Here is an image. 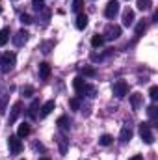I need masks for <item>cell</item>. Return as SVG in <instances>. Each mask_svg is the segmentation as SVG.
<instances>
[{
  "mask_svg": "<svg viewBox=\"0 0 158 160\" xmlns=\"http://www.w3.org/2000/svg\"><path fill=\"white\" fill-rule=\"evenodd\" d=\"M15 62H17V56H15L13 52H4V54L0 56V71H2L4 75H7V73L13 69Z\"/></svg>",
  "mask_w": 158,
  "mask_h": 160,
  "instance_id": "cell-1",
  "label": "cell"
},
{
  "mask_svg": "<svg viewBox=\"0 0 158 160\" xmlns=\"http://www.w3.org/2000/svg\"><path fill=\"white\" fill-rule=\"evenodd\" d=\"M140 136L145 143H153L155 142V134L151 130V123H140Z\"/></svg>",
  "mask_w": 158,
  "mask_h": 160,
  "instance_id": "cell-2",
  "label": "cell"
},
{
  "mask_svg": "<svg viewBox=\"0 0 158 160\" xmlns=\"http://www.w3.org/2000/svg\"><path fill=\"white\" fill-rule=\"evenodd\" d=\"M112 91H114V95H116L117 99H123V97L128 95V84H126L125 80H117V82H114Z\"/></svg>",
  "mask_w": 158,
  "mask_h": 160,
  "instance_id": "cell-3",
  "label": "cell"
},
{
  "mask_svg": "<svg viewBox=\"0 0 158 160\" xmlns=\"http://www.w3.org/2000/svg\"><path fill=\"white\" fill-rule=\"evenodd\" d=\"M7 147H9L11 155H19V153L22 151V142H21V138H19V136H9V138H7Z\"/></svg>",
  "mask_w": 158,
  "mask_h": 160,
  "instance_id": "cell-4",
  "label": "cell"
},
{
  "mask_svg": "<svg viewBox=\"0 0 158 160\" xmlns=\"http://www.w3.org/2000/svg\"><path fill=\"white\" fill-rule=\"evenodd\" d=\"M119 36H121V28L119 26H116V24H110V26H106V30H104V34H102V38H104V41H114L117 39Z\"/></svg>",
  "mask_w": 158,
  "mask_h": 160,
  "instance_id": "cell-5",
  "label": "cell"
},
{
  "mask_svg": "<svg viewBox=\"0 0 158 160\" xmlns=\"http://www.w3.org/2000/svg\"><path fill=\"white\" fill-rule=\"evenodd\" d=\"M117 13H119V2L117 0H110V2L106 4V8H104V15H106V19H114Z\"/></svg>",
  "mask_w": 158,
  "mask_h": 160,
  "instance_id": "cell-6",
  "label": "cell"
},
{
  "mask_svg": "<svg viewBox=\"0 0 158 160\" xmlns=\"http://www.w3.org/2000/svg\"><path fill=\"white\" fill-rule=\"evenodd\" d=\"M21 112H22V102L21 101H17L13 106H11V114H9V119H7V125H13L15 121H17V118L21 116Z\"/></svg>",
  "mask_w": 158,
  "mask_h": 160,
  "instance_id": "cell-7",
  "label": "cell"
},
{
  "mask_svg": "<svg viewBox=\"0 0 158 160\" xmlns=\"http://www.w3.org/2000/svg\"><path fill=\"white\" fill-rule=\"evenodd\" d=\"M28 36H30V34H28L26 30H19V32L15 34V38H13V45H15V47H22V45L28 41Z\"/></svg>",
  "mask_w": 158,
  "mask_h": 160,
  "instance_id": "cell-8",
  "label": "cell"
},
{
  "mask_svg": "<svg viewBox=\"0 0 158 160\" xmlns=\"http://www.w3.org/2000/svg\"><path fill=\"white\" fill-rule=\"evenodd\" d=\"M7 99H9V93H7V89L0 86V114H4V112H6Z\"/></svg>",
  "mask_w": 158,
  "mask_h": 160,
  "instance_id": "cell-9",
  "label": "cell"
},
{
  "mask_svg": "<svg viewBox=\"0 0 158 160\" xmlns=\"http://www.w3.org/2000/svg\"><path fill=\"white\" fill-rule=\"evenodd\" d=\"M54 106H56V102L54 101H48V102H45L43 106H41V112H39V118H47L52 110H54Z\"/></svg>",
  "mask_w": 158,
  "mask_h": 160,
  "instance_id": "cell-10",
  "label": "cell"
},
{
  "mask_svg": "<svg viewBox=\"0 0 158 160\" xmlns=\"http://www.w3.org/2000/svg\"><path fill=\"white\" fill-rule=\"evenodd\" d=\"M147 114H149V118H151V127H156V123H158V108L155 106V104H151L149 108H147Z\"/></svg>",
  "mask_w": 158,
  "mask_h": 160,
  "instance_id": "cell-11",
  "label": "cell"
},
{
  "mask_svg": "<svg viewBox=\"0 0 158 160\" xmlns=\"http://www.w3.org/2000/svg\"><path fill=\"white\" fill-rule=\"evenodd\" d=\"M123 24H125V26H132V24H134V11H132V9H126V11L123 13Z\"/></svg>",
  "mask_w": 158,
  "mask_h": 160,
  "instance_id": "cell-12",
  "label": "cell"
},
{
  "mask_svg": "<svg viewBox=\"0 0 158 160\" xmlns=\"http://www.w3.org/2000/svg\"><path fill=\"white\" fill-rule=\"evenodd\" d=\"M37 108H39V101L34 99L32 104H30V108H28V118H30V119H36V118H37Z\"/></svg>",
  "mask_w": 158,
  "mask_h": 160,
  "instance_id": "cell-13",
  "label": "cell"
},
{
  "mask_svg": "<svg viewBox=\"0 0 158 160\" xmlns=\"http://www.w3.org/2000/svg\"><path fill=\"white\" fill-rule=\"evenodd\" d=\"M75 24H77V28H78V30H84V28L87 26V15H86V13H78V15H77V22H75Z\"/></svg>",
  "mask_w": 158,
  "mask_h": 160,
  "instance_id": "cell-14",
  "label": "cell"
},
{
  "mask_svg": "<svg viewBox=\"0 0 158 160\" xmlns=\"http://www.w3.org/2000/svg\"><path fill=\"white\" fill-rule=\"evenodd\" d=\"M39 77H41L43 80H47L48 77H50V65H48L47 62L39 63Z\"/></svg>",
  "mask_w": 158,
  "mask_h": 160,
  "instance_id": "cell-15",
  "label": "cell"
},
{
  "mask_svg": "<svg viewBox=\"0 0 158 160\" xmlns=\"http://www.w3.org/2000/svg\"><path fill=\"white\" fill-rule=\"evenodd\" d=\"M30 130H32V128H30V125H28V123H22V125H19L17 136H19V138H26V136L30 134Z\"/></svg>",
  "mask_w": 158,
  "mask_h": 160,
  "instance_id": "cell-16",
  "label": "cell"
},
{
  "mask_svg": "<svg viewBox=\"0 0 158 160\" xmlns=\"http://www.w3.org/2000/svg\"><path fill=\"white\" fill-rule=\"evenodd\" d=\"M121 142L123 143H126V142H130V138H132V130H130V127H123L121 128Z\"/></svg>",
  "mask_w": 158,
  "mask_h": 160,
  "instance_id": "cell-17",
  "label": "cell"
},
{
  "mask_svg": "<svg viewBox=\"0 0 158 160\" xmlns=\"http://www.w3.org/2000/svg\"><path fill=\"white\" fill-rule=\"evenodd\" d=\"M84 95H87V97H95V95H97V89H95V86H89V84H86V86H84V89H82V93H80V97H84Z\"/></svg>",
  "mask_w": 158,
  "mask_h": 160,
  "instance_id": "cell-18",
  "label": "cell"
},
{
  "mask_svg": "<svg viewBox=\"0 0 158 160\" xmlns=\"http://www.w3.org/2000/svg\"><path fill=\"white\" fill-rule=\"evenodd\" d=\"M102 43H104L102 34H95V36L91 38V47H93V48H99V47H102Z\"/></svg>",
  "mask_w": 158,
  "mask_h": 160,
  "instance_id": "cell-19",
  "label": "cell"
},
{
  "mask_svg": "<svg viewBox=\"0 0 158 160\" xmlns=\"http://www.w3.org/2000/svg\"><path fill=\"white\" fill-rule=\"evenodd\" d=\"M84 86H86V82H84V78L82 77H77V78L73 80V88L77 89V93H82V89H84Z\"/></svg>",
  "mask_w": 158,
  "mask_h": 160,
  "instance_id": "cell-20",
  "label": "cell"
},
{
  "mask_svg": "<svg viewBox=\"0 0 158 160\" xmlns=\"http://www.w3.org/2000/svg\"><path fill=\"white\" fill-rule=\"evenodd\" d=\"M130 102H132V108H134V110H138V108L141 106V95H140V93L130 95Z\"/></svg>",
  "mask_w": 158,
  "mask_h": 160,
  "instance_id": "cell-21",
  "label": "cell"
},
{
  "mask_svg": "<svg viewBox=\"0 0 158 160\" xmlns=\"http://www.w3.org/2000/svg\"><path fill=\"white\" fill-rule=\"evenodd\" d=\"M9 41V28H2L0 30V47H4Z\"/></svg>",
  "mask_w": 158,
  "mask_h": 160,
  "instance_id": "cell-22",
  "label": "cell"
},
{
  "mask_svg": "<svg viewBox=\"0 0 158 160\" xmlns=\"http://www.w3.org/2000/svg\"><path fill=\"white\" fill-rule=\"evenodd\" d=\"M58 127H60V130H69V127H71V123H69V119L65 118V116H62L60 119H58V123H56Z\"/></svg>",
  "mask_w": 158,
  "mask_h": 160,
  "instance_id": "cell-23",
  "label": "cell"
},
{
  "mask_svg": "<svg viewBox=\"0 0 158 160\" xmlns=\"http://www.w3.org/2000/svg\"><path fill=\"white\" fill-rule=\"evenodd\" d=\"M112 142H114V138H112L110 134H102V136H101V140H99V143H101V145H104V147L112 145Z\"/></svg>",
  "mask_w": 158,
  "mask_h": 160,
  "instance_id": "cell-24",
  "label": "cell"
},
{
  "mask_svg": "<svg viewBox=\"0 0 158 160\" xmlns=\"http://www.w3.org/2000/svg\"><path fill=\"white\" fill-rule=\"evenodd\" d=\"M138 9H141V11L151 9V0H138Z\"/></svg>",
  "mask_w": 158,
  "mask_h": 160,
  "instance_id": "cell-25",
  "label": "cell"
},
{
  "mask_svg": "<svg viewBox=\"0 0 158 160\" xmlns=\"http://www.w3.org/2000/svg\"><path fill=\"white\" fill-rule=\"evenodd\" d=\"M82 75H84V77L93 78V77L97 75V71H95V67H84V69H82Z\"/></svg>",
  "mask_w": 158,
  "mask_h": 160,
  "instance_id": "cell-26",
  "label": "cell"
},
{
  "mask_svg": "<svg viewBox=\"0 0 158 160\" xmlns=\"http://www.w3.org/2000/svg\"><path fill=\"white\" fill-rule=\"evenodd\" d=\"M32 8L36 11H43L45 9V0H32Z\"/></svg>",
  "mask_w": 158,
  "mask_h": 160,
  "instance_id": "cell-27",
  "label": "cell"
},
{
  "mask_svg": "<svg viewBox=\"0 0 158 160\" xmlns=\"http://www.w3.org/2000/svg\"><path fill=\"white\" fill-rule=\"evenodd\" d=\"M82 8H84V0H73V11L75 13H82Z\"/></svg>",
  "mask_w": 158,
  "mask_h": 160,
  "instance_id": "cell-28",
  "label": "cell"
},
{
  "mask_svg": "<svg viewBox=\"0 0 158 160\" xmlns=\"http://www.w3.org/2000/svg\"><path fill=\"white\" fill-rule=\"evenodd\" d=\"M145 30H147V22H143V21H141V22H138V24H136V36H141Z\"/></svg>",
  "mask_w": 158,
  "mask_h": 160,
  "instance_id": "cell-29",
  "label": "cell"
},
{
  "mask_svg": "<svg viewBox=\"0 0 158 160\" xmlns=\"http://www.w3.org/2000/svg\"><path fill=\"white\" fill-rule=\"evenodd\" d=\"M21 93H22L24 97H32V95H34V88H32V86H24V88L21 89Z\"/></svg>",
  "mask_w": 158,
  "mask_h": 160,
  "instance_id": "cell-30",
  "label": "cell"
},
{
  "mask_svg": "<svg viewBox=\"0 0 158 160\" xmlns=\"http://www.w3.org/2000/svg\"><path fill=\"white\" fill-rule=\"evenodd\" d=\"M21 22H22V24H32L34 21H32V17H30L28 13H22V15H21Z\"/></svg>",
  "mask_w": 158,
  "mask_h": 160,
  "instance_id": "cell-31",
  "label": "cell"
},
{
  "mask_svg": "<svg viewBox=\"0 0 158 160\" xmlns=\"http://www.w3.org/2000/svg\"><path fill=\"white\" fill-rule=\"evenodd\" d=\"M149 97H151L153 101H156V99H158V88H156V86H153V88L149 89Z\"/></svg>",
  "mask_w": 158,
  "mask_h": 160,
  "instance_id": "cell-32",
  "label": "cell"
},
{
  "mask_svg": "<svg viewBox=\"0 0 158 160\" xmlns=\"http://www.w3.org/2000/svg\"><path fill=\"white\" fill-rule=\"evenodd\" d=\"M69 104H71V108H73V110H78V108H80V101L77 99V97H73V99L69 101Z\"/></svg>",
  "mask_w": 158,
  "mask_h": 160,
  "instance_id": "cell-33",
  "label": "cell"
},
{
  "mask_svg": "<svg viewBox=\"0 0 158 160\" xmlns=\"http://www.w3.org/2000/svg\"><path fill=\"white\" fill-rule=\"evenodd\" d=\"M58 142H60V151H62V153H65V151H67V145H65V138H63V136H60V138H58Z\"/></svg>",
  "mask_w": 158,
  "mask_h": 160,
  "instance_id": "cell-34",
  "label": "cell"
},
{
  "mask_svg": "<svg viewBox=\"0 0 158 160\" xmlns=\"http://www.w3.org/2000/svg\"><path fill=\"white\" fill-rule=\"evenodd\" d=\"M128 160H143V157H141V155H134L132 158H128Z\"/></svg>",
  "mask_w": 158,
  "mask_h": 160,
  "instance_id": "cell-35",
  "label": "cell"
},
{
  "mask_svg": "<svg viewBox=\"0 0 158 160\" xmlns=\"http://www.w3.org/2000/svg\"><path fill=\"white\" fill-rule=\"evenodd\" d=\"M153 21H155V22H158V11H155V15H153Z\"/></svg>",
  "mask_w": 158,
  "mask_h": 160,
  "instance_id": "cell-36",
  "label": "cell"
},
{
  "mask_svg": "<svg viewBox=\"0 0 158 160\" xmlns=\"http://www.w3.org/2000/svg\"><path fill=\"white\" fill-rule=\"evenodd\" d=\"M39 160H50V158H47V157H45V158H39Z\"/></svg>",
  "mask_w": 158,
  "mask_h": 160,
  "instance_id": "cell-37",
  "label": "cell"
},
{
  "mask_svg": "<svg viewBox=\"0 0 158 160\" xmlns=\"http://www.w3.org/2000/svg\"><path fill=\"white\" fill-rule=\"evenodd\" d=\"M0 13H2V6H0Z\"/></svg>",
  "mask_w": 158,
  "mask_h": 160,
  "instance_id": "cell-38",
  "label": "cell"
}]
</instances>
